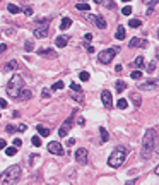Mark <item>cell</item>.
Masks as SVG:
<instances>
[{"mask_svg":"<svg viewBox=\"0 0 159 185\" xmlns=\"http://www.w3.org/2000/svg\"><path fill=\"white\" fill-rule=\"evenodd\" d=\"M5 91H7V94L14 99L21 98L22 91H24V79H22V76L14 74L12 77L9 79V82H7V89Z\"/></svg>","mask_w":159,"mask_h":185,"instance_id":"6da1fadb","label":"cell"},{"mask_svg":"<svg viewBox=\"0 0 159 185\" xmlns=\"http://www.w3.org/2000/svg\"><path fill=\"white\" fill-rule=\"evenodd\" d=\"M156 146V129H147L144 134V141H142V158L144 159H150V154L154 151Z\"/></svg>","mask_w":159,"mask_h":185,"instance_id":"7a4b0ae2","label":"cell"},{"mask_svg":"<svg viewBox=\"0 0 159 185\" xmlns=\"http://www.w3.org/2000/svg\"><path fill=\"white\" fill-rule=\"evenodd\" d=\"M19 178H21V166L12 165V166H9L7 170L2 172V175H0V185H14Z\"/></svg>","mask_w":159,"mask_h":185,"instance_id":"3957f363","label":"cell"},{"mask_svg":"<svg viewBox=\"0 0 159 185\" xmlns=\"http://www.w3.org/2000/svg\"><path fill=\"white\" fill-rule=\"evenodd\" d=\"M125 159H127V147L118 146L111 154H110V158H108V165H110L111 168H120L121 165L125 163Z\"/></svg>","mask_w":159,"mask_h":185,"instance_id":"277c9868","label":"cell"},{"mask_svg":"<svg viewBox=\"0 0 159 185\" xmlns=\"http://www.w3.org/2000/svg\"><path fill=\"white\" fill-rule=\"evenodd\" d=\"M118 50H120V48H118V46L104 48L103 52H99V55H98V60L101 62V64L108 65V64H110V62H113V58H115V55H116V53H118Z\"/></svg>","mask_w":159,"mask_h":185,"instance_id":"5b68a950","label":"cell"},{"mask_svg":"<svg viewBox=\"0 0 159 185\" xmlns=\"http://www.w3.org/2000/svg\"><path fill=\"white\" fill-rule=\"evenodd\" d=\"M75 113H77V112L74 110L72 115H70L69 118H67V120H65L63 124H62L60 130H58V135H60V137H67V135H69L70 129H72V124H74V117H75Z\"/></svg>","mask_w":159,"mask_h":185,"instance_id":"8992f818","label":"cell"},{"mask_svg":"<svg viewBox=\"0 0 159 185\" xmlns=\"http://www.w3.org/2000/svg\"><path fill=\"white\" fill-rule=\"evenodd\" d=\"M137 89H142V91H154V89H159V81H146V82H140L137 86Z\"/></svg>","mask_w":159,"mask_h":185,"instance_id":"52a82bcc","label":"cell"},{"mask_svg":"<svg viewBox=\"0 0 159 185\" xmlns=\"http://www.w3.org/2000/svg\"><path fill=\"white\" fill-rule=\"evenodd\" d=\"M48 153H52V154H56V156H62V154H63V147H62L60 142L52 141L50 144H48Z\"/></svg>","mask_w":159,"mask_h":185,"instance_id":"ba28073f","label":"cell"},{"mask_svg":"<svg viewBox=\"0 0 159 185\" xmlns=\"http://www.w3.org/2000/svg\"><path fill=\"white\" fill-rule=\"evenodd\" d=\"M75 161L81 165H86L87 163V149H84V147H81V149L75 151Z\"/></svg>","mask_w":159,"mask_h":185,"instance_id":"9c48e42d","label":"cell"},{"mask_svg":"<svg viewBox=\"0 0 159 185\" xmlns=\"http://www.w3.org/2000/svg\"><path fill=\"white\" fill-rule=\"evenodd\" d=\"M87 21H91V22H94L96 24V28H99V29H104L106 28V22H104V19L101 17V16H87Z\"/></svg>","mask_w":159,"mask_h":185,"instance_id":"30bf717a","label":"cell"},{"mask_svg":"<svg viewBox=\"0 0 159 185\" xmlns=\"http://www.w3.org/2000/svg\"><path fill=\"white\" fill-rule=\"evenodd\" d=\"M101 101H103V105H104L106 108H111V106H113V98H111V93L104 89L103 93H101Z\"/></svg>","mask_w":159,"mask_h":185,"instance_id":"8fae6325","label":"cell"},{"mask_svg":"<svg viewBox=\"0 0 159 185\" xmlns=\"http://www.w3.org/2000/svg\"><path fill=\"white\" fill-rule=\"evenodd\" d=\"M38 55L45 57V58H56V52H53L50 48H38Z\"/></svg>","mask_w":159,"mask_h":185,"instance_id":"7c38bea8","label":"cell"},{"mask_svg":"<svg viewBox=\"0 0 159 185\" xmlns=\"http://www.w3.org/2000/svg\"><path fill=\"white\" fill-rule=\"evenodd\" d=\"M128 46H130V48H139V46L146 48V46H147V39H140V38H132V39H130V43H128Z\"/></svg>","mask_w":159,"mask_h":185,"instance_id":"4fadbf2b","label":"cell"},{"mask_svg":"<svg viewBox=\"0 0 159 185\" xmlns=\"http://www.w3.org/2000/svg\"><path fill=\"white\" fill-rule=\"evenodd\" d=\"M48 31H50V29H48V26H41V28H36L33 35H34V38L41 39V38H46V36H48Z\"/></svg>","mask_w":159,"mask_h":185,"instance_id":"5bb4252c","label":"cell"},{"mask_svg":"<svg viewBox=\"0 0 159 185\" xmlns=\"http://www.w3.org/2000/svg\"><path fill=\"white\" fill-rule=\"evenodd\" d=\"M67 43H69V38H67V36H58V38L55 39V45L58 48H65Z\"/></svg>","mask_w":159,"mask_h":185,"instance_id":"9a60e30c","label":"cell"},{"mask_svg":"<svg viewBox=\"0 0 159 185\" xmlns=\"http://www.w3.org/2000/svg\"><path fill=\"white\" fill-rule=\"evenodd\" d=\"M130 99L133 101V105H135L137 108L142 105V98H140V94H139V93H132V94H130Z\"/></svg>","mask_w":159,"mask_h":185,"instance_id":"2e32d148","label":"cell"},{"mask_svg":"<svg viewBox=\"0 0 159 185\" xmlns=\"http://www.w3.org/2000/svg\"><path fill=\"white\" fill-rule=\"evenodd\" d=\"M36 130H38L39 137H46V135H50V129H46L45 125H38V127H36Z\"/></svg>","mask_w":159,"mask_h":185,"instance_id":"e0dca14e","label":"cell"},{"mask_svg":"<svg viewBox=\"0 0 159 185\" xmlns=\"http://www.w3.org/2000/svg\"><path fill=\"white\" fill-rule=\"evenodd\" d=\"M133 64V67H135V69H142V67H144V65H146V62H144V57H137V58H135V60L132 62Z\"/></svg>","mask_w":159,"mask_h":185,"instance_id":"ac0fdd59","label":"cell"},{"mask_svg":"<svg viewBox=\"0 0 159 185\" xmlns=\"http://www.w3.org/2000/svg\"><path fill=\"white\" fill-rule=\"evenodd\" d=\"M115 38H116V39H125V28H123V26H118V28H116Z\"/></svg>","mask_w":159,"mask_h":185,"instance_id":"d6986e66","label":"cell"},{"mask_svg":"<svg viewBox=\"0 0 159 185\" xmlns=\"http://www.w3.org/2000/svg\"><path fill=\"white\" fill-rule=\"evenodd\" d=\"M70 96H72L75 101H79V103L84 99V96H82V91H74V89H70Z\"/></svg>","mask_w":159,"mask_h":185,"instance_id":"ffe728a7","label":"cell"},{"mask_svg":"<svg viewBox=\"0 0 159 185\" xmlns=\"http://www.w3.org/2000/svg\"><path fill=\"white\" fill-rule=\"evenodd\" d=\"M115 87L118 93H123L125 89H127V84H125V81H121V79H118V81L115 82Z\"/></svg>","mask_w":159,"mask_h":185,"instance_id":"44dd1931","label":"cell"},{"mask_svg":"<svg viewBox=\"0 0 159 185\" xmlns=\"http://www.w3.org/2000/svg\"><path fill=\"white\" fill-rule=\"evenodd\" d=\"M70 26H72V19H70V17H63V21H62V24H60V29L65 31V29H69Z\"/></svg>","mask_w":159,"mask_h":185,"instance_id":"7402d4cb","label":"cell"},{"mask_svg":"<svg viewBox=\"0 0 159 185\" xmlns=\"http://www.w3.org/2000/svg\"><path fill=\"white\" fill-rule=\"evenodd\" d=\"M16 69H19V64H17V60H10L9 64L5 65V70H16Z\"/></svg>","mask_w":159,"mask_h":185,"instance_id":"603a6c76","label":"cell"},{"mask_svg":"<svg viewBox=\"0 0 159 185\" xmlns=\"http://www.w3.org/2000/svg\"><path fill=\"white\" fill-rule=\"evenodd\" d=\"M99 135H101V141H103V142H106L108 139H110V134H108V130L104 129V127L99 129Z\"/></svg>","mask_w":159,"mask_h":185,"instance_id":"cb8c5ba5","label":"cell"},{"mask_svg":"<svg viewBox=\"0 0 159 185\" xmlns=\"http://www.w3.org/2000/svg\"><path fill=\"white\" fill-rule=\"evenodd\" d=\"M7 10H9L10 14H19L21 12V9H19L16 4H7Z\"/></svg>","mask_w":159,"mask_h":185,"instance_id":"d4e9b609","label":"cell"},{"mask_svg":"<svg viewBox=\"0 0 159 185\" xmlns=\"http://www.w3.org/2000/svg\"><path fill=\"white\" fill-rule=\"evenodd\" d=\"M75 7H77V10H89L91 9V5L86 4V2H77V4H75Z\"/></svg>","mask_w":159,"mask_h":185,"instance_id":"484cf974","label":"cell"},{"mask_svg":"<svg viewBox=\"0 0 159 185\" xmlns=\"http://www.w3.org/2000/svg\"><path fill=\"white\" fill-rule=\"evenodd\" d=\"M128 26L130 28H140L142 26V21H140V19H130V21H128Z\"/></svg>","mask_w":159,"mask_h":185,"instance_id":"4316f807","label":"cell"},{"mask_svg":"<svg viewBox=\"0 0 159 185\" xmlns=\"http://www.w3.org/2000/svg\"><path fill=\"white\" fill-rule=\"evenodd\" d=\"M16 153H17V147H5V154L7 156H16Z\"/></svg>","mask_w":159,"mask_h":185,"instance_id":"83f0119b","label":"cell"},{"mask_svg":"<svg viewBox=\"0 0 159 185\" xmlns=\"http://www.w3.org/2000/svg\"><path fill=\"white\" fill-rule=\"evenodd\" d=\"M116 105H118V108H121V110H125V108L128 106L127 99H123V98H120V99H118V103H116Z\"/></svg>","mask_w":159,"mask_h":185,"instance_id":"f1b7e54d","label":"cell"},{"mask_svg":"<svg viewBox=\"0 0 159 185\" xmlns=\"http://www.w3.org/2000/svg\"><path fill=\"white\" fill-rule=\"evenodd\" d=\"M31 142H33V146L39 147V146H41V137H39V135H34V137L31 139Z\"/></svg>","mask_w":159,"mask_h":185,"instance_id":"f546056e","label":"cell"},{"mask_svg":"<svg viewBox=\"0 0 159 185\" xmlns=\"http://www.w3.org/2000/svg\"><path fill=\"white\" fill-rule=\"evenodd\" d=\"M24 50H26V52H33V50H34V46H33V41H31V39H27V41H26V45H24Z\"/></svg>","mask_w":159,"mask_h":185,"instance_id":"4dcf8cb0","label":"cell"},{"mask_svg":"<svg viewBox=\"0 0 159 185\" xmlns=\"http://www.w3.org/2000/svg\"><path fill=\"white\" fill-rule=\"evenodd\" d=\"M130 77L137 81V79H140V77H142V72H140V70H132V74H130Z\"/></svg>","mask_w":159,"mask_h":185,"instance_id":"1f68e13d","label":"cell"},{"mask_svg":"<svg viewBox=\"0 0 159 185\" xmlns=\"http://www.w3.org/2000/svg\"><path fill=\"white\" fill-rule=\"evenodd\" d=\"M52 89H55V91H58V89H63V81H56L55 84L52 86Z\"/></svg>","mask_w":159,"mask_h":185,"instance_id":"d6a6232c","label":"cell"},{"mask_svg":"<svg viewBox=\"0 0 159 185\" xmlns=\"http://www.w3.org/2000/svg\"><path fill=\"white\" fill-rule=\"evenodd\" d=\"M121 14H123V16H130V14H132V7H130V5H125L123 9H121Z\"/></svg>","mask_w":159,"mask_h":185,"instance_id":"836d02e7","label":"cell"},{"mask_svg":"<svg viewBox=\"0 0 159 185\" xmlns=\"http://www.w3.org/2000/svg\"><path fill=\"white\" fill-rule=\"evenodd\" d=\"M79 79H81V81H89V74H87L86 70H82V72L79 74Z\"/></svg>","mask_w":159,"mask_h":185,"instance_id":"e575fe53","label":"cell"},{"mask_svg":"<svg viewBox=\"0 0 159 185\" xmlns=\"http://www.w3.org/2000/svg\"><path fill=\"white\" fill-rule=\"evenodd\" d=\"M21 98L22 99H29L31 98V91L29 89H24V91H22V94H21Z\"/></svg>","mask_w":159,"mask_h":185,"instance_id":"d590c367","label":"cell"},{"mask_svg":"<svg viewBox=\"0 0 159 185\" xmlns=\"http://www.w3.org/2000/svg\"><path fill=\"white\" fill-rule=\"evenodd\" d=\"M5 132H7V134H14V132H17V130H16L14 125H7V127H5Z\"/></svg>","mask_w":159,"mask_h":185,"instance_id":"8d00e7d4","label":"cell"},{"mask_svg":"<svg viewBox=\"0 0 159 185\" xmlns=\"http://www.w3.org/2000/svg\"><path fill=\"white\" fill-rule=\"evenodd\" d=\"M84 48H86V52H87V53H94V46H92V45L84 43Z\"/></svg>","mask_w":159,"mask_h":185,"instance_id":"74e56055","label":"cell"},{"mask_svg":"<svg viewBox=\"0 0 159 185\" xmlns=\"http://www.w3.org/2000/svg\"><path fill=\"white\" fill-rule=\"evenodd\" d=\"M154 69H156V62H150L147 65V72H154Z\"/></svg>","mask_w":159,"mask_h":185,"instance_id":"f35d334b","label":"cell"},{"mask_svg":"<svg viewBox=\"0 0 159 185\" xmlns=\"http://www.w3.org/2000/svg\"><path fill=\"white\" fill-rule=\"evenodd\" d=\"M26 129H27V125H26V124H21V125L17 127V132H26Z\"/></svg>","mask_w":159,"mask_h":185,"instance_id":"ab89813d","label":"cell"},{"mask_svg":"<svg viewBox=\"0 0 159 185\" xmlns=\"http://www.w3.org/2000/svg\"><path fill=\"white\" fill-rule=\"evenodd\" d=\"M12 144H14V147H21L22 146V141H21V139H14Z\"/></svg>","mask_w":159,"mask_h":185,"instance_id":"60d3db41","label":"cell"},{"mask_svg":"<svg viewBox=\"0 0 159 185\" xmlns=\"http://www.w3.org/2000/svg\"><path fill=\"white\" fill-rule=\"evenodd\" d=\"M41 96H43V98H48V96H50V91H48L46 87H45V89L41 91Z\"/></svg>","mask_w":159,"mask_h":185,"instance_id":"b9f144b4","label":"cell"},{"mask_svg":"<svg viewBox=\"0 0 159 185\" xmlns=\"http://www.w3.org/2000/svg\"><path fill=\"white\" fill-rule=\"evenodd\" d=\"M24 14H26V16H31V14H33V9H31V7H26V9H24Z\"/></svg>","mask_w":159,"mask_h":185,"instance_id":"7bdbcfd3","label":"cell"},{"mask_svg":"<svg viewBox=\"0 0 159 185\" xmlns=\"http://www.w3.org/2000/svg\"><path fill=\"white\" fill-rule=\"evenodd\" d=\"M7 106V101H5V99H2L0 98V108H5Z\"/></svg>","mask_w":159,"mask_h":185,"instance_id":"ee69618b","label":"cell"},{"mask_svg":"<svg viewBox=\"0 0 159 185\" xmlns=\"http://www.w3.org/2000/svg\"><path fill=\"white\" fill-rule=\"evenodd\" d=\"M74 144H75V139H69V141H67V146H74Z\"/></svg>","mask_w":159,"mask_h":185,"instance_id":"f6af8a7d","label":"cell"},{"mask_svg":"<svg viewBox=\"0 0 159 185\" xmlns=\"http://www.w3.org/2000/svg\"><path fill=\"white\" fill-rule=\"evenodd\" d=\"M5 144H7V142H5L4 139H0V149H5Z\"/></svg>","mask_w":159,"mask_h":185,"instance_id":"bcb514c9","label":"cell"},{"mask_svg":"<svg viewBox=\"0 0 159 185\" xmlns=\"http://www.w3.org/2000/svg\"><path fill=\"white\" fill-rule=\"evenodd\" d=\"M84 38H86V41H91V39H92V35L87 33V35H84Z\"/></svg>","mask_w":159,"mask_h":185,"instance_id":"7dc6e473","label":"cell"},{"mask_svg":"<svg viewBox=\"0 0 159 185\" xmlns=\"http://www.w3.org/2000/svg\"><path fill=\"white\" fill-rule=\"evenodd\" d=\"M7 50V45H0V53H4Z\"/></svg>","mask_w":159,"mask_h":185,"instance_id":"c3c4849f","label":"cell"},{"mask_svg":"<svg viewBox=\"0 0 159 185\" xmlns=\"http://www.w3.org/2000/svg\"><path fill=\"white\" fill-rule=\"evenodd\" d=\"M115 70H116V72H121V70H123V67H121V65H116Z\"/></svg>","mask_w":159,"mask_h":185,"instance_id":"681fc988","label":"cell"},{"mask_svg":"<svg viewBox=\"0 0 159 185\" xmlns=\"http://www.w3.org/2000/svg\"><path fill=\"white\" fill-rule=\"evenodd\" d=\"M154 173H156V175H159V165H157V166H156V170H154Z\"/></svg>","mask_w":159,"mask_h":185,"instance_id":"f907efd6","label":"cell"},{"mask_svg":"<svg viewBox=\"0 0 159 185\" xmlns=\"http://www.w3.org/2000/svg\"><path fill=\"white\" fill-rule=\"evenodd\" d=\"M157 38H159V29H157Z\"/></svg>","mask_w":159,"mask_h":185,"instance_id":"816d5d0a","label":"cell"},{"mask_svg":"<svg viewBox=\"0 0 159 185\" xmlns=\"http://www.w3.org/2000/svg\"><path fill=\"white\" fill-rule=\"evenodd\" d=\"M0 117H2V115H0Z\"/></svg>","mask_w":159,"mask_h":185,"instance_id":"f5cc1de1","label":"cell"}]
</instances>
